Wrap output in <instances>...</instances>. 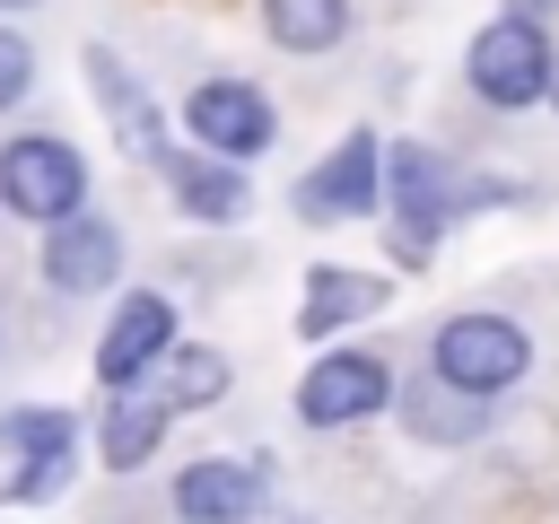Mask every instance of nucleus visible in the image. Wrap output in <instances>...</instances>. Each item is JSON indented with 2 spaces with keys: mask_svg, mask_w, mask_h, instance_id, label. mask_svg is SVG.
Wrapping results in <instances>:
<instances>
[{
  "mask_svg": "<svg viewBox=\"0 0 559 524\" xmlns=\"http://www.w3.org/2000/svg\"><path fill=\"white\" fill-rule=\"evenodd\" d=\"M384 175H393V253L402 262H428V245H437V227H445V210H463L454 201V175H445V157L437 148H393L384 157Z\"/></svg>",
  "mask_w": 559,
  "mask_h": 524,
  "instance_id": "nucleus-1",
  "label": "nucleus"
},
{
  "mask_svg": "<svg viewBox=\"0 0 559 524\" xmlns=\"http://www.w3.org/2000/svg\"><path fill=\"white\" fill-rule=\"evenodd\" d=\"M0 192H9V210H26V218L52 227V218L79 210L87 166H79L70 140H9V148H0Z\"/></svg>",
  "mask_w": 559,
  "mask_h": 524,
  "instance_id": "nucleus-2",
  "label": "nucleus"
},
{
  "mask_svg": "<svg viewBox=\"0 0 559 524\" xmlns=\"http://www.w3.org/2000/svg\"><path fill=\"white\" fill-rule=\"evenodd\" d=\"M524 332L507 323V314H454L445 332H437V376L445 384H463V393H498V384H515L524 376Z\"/></svg>",
  "mask_w": 559,
  "mask_h": 524,
  "instance_id": "nucleus-3",
  "label": "nucleus"
},
{
  "mask_svg": "<svg viewBox=\"0 0 559 524\" xmlns=\"http://www.w3.org/2000/svg\"><path fill=\"white\" fill-rule=\"evenodd\" d=\"M542 79H550V44H542L533 17H498V26H480V44H472V87H480L489 105H533Z\"/></svg>",
  "mask_w": 559,
  "mask_h": 524,
  "instance_id": "nucleus-4",
  "label": "nucleus"
},
{
  "mask_svg": "<svg viewBox=\"0 0 559 524\" xmlns=\"http://www.w3.org/2000/svg\"><path fill=\"white\" fill-rule=\"evenodd\" d=\"M376 175H384V148H376V131H349L306 183H297V218H314V227H332V218H367L384 192H376Z\"/></svg>",
  "mask_w": 559,
  "mask_h": 524,
  "instance_id": "nucleus-5",
  "label": "nucleus"
},
{
  "mask_svg": "<svg viewBox=\"0 0 559 524\" xmlns=\"http://www.w3.org/2000/svg\"><path fill=\"white\" fill-rule=\"evenodd\" d=\"M183 122H192V140H201V157H253L262 140H271V105L253 96V87H236V79H210V87H192V105H183Z\"/></svg>",
  "mask_w": 559,
  "mask_h": 524,
  "instance_id": "nucleus-6",
  "label": "nucleus"
},
{
  "mask_svg": "<svg viewBox=\"0 0 559 524\" xmlns=\"http://www.w3.org/2000/svg\"><path fill=\"white\" fill-rule=\"evenodd\" d=\"M44 271H52V288H70V297H87V288H105L114 271H122V236L96 218V210H70V218H52V245H44Z\"/></svg>",
  "mask_w": 559,
  "mask_h": 524,
  "instance_id": "nucleus-7",
  "label": "nucleus"
},
{
  "mask_svg": "<svg viewBox=\"0 0 559 524\" xmlns=\"http://www.w3.org/2000/svg\"><path fill=\"white\" fill-rule=\"evenodd\" d=\"M384 402V367L367 349H341V358H314V376L297 384V410L314 428H341V419H367Z\"/></svg>",
  "mask_w": 559,
  "mask_h": 524,
  "instance_id": "nucleus-8",
  "label": "nucleus"
},
{
  "mask_svg": "<svg viewBox=\"0 0 559 524\" xmlns=\"http://www.w3.org/2000/svg\"><path fill=\"white\" fill-rule=\"evenodd\" d=\"M175 349V306L166 297H122V314H114V332H105V349H96V376L105 384H131L140 367H157Z\"/></svg>",
  "mask_w": 559,
  "mask_h": 524,
  "instance_id": "nucleus-9",
  "label": "nucleus"
},
{
  "mask_svg": "<svg viewBox=\"0 0 559 524\" xmlns=\"http://www.w3.org/2000/svg\"><path fill=\"white\" fill-rule=\"evenodd\" d=\"M9 445L26 454L17 463V480H9V498H52L61 480H70V410H17L9 419Z\"/></svg>",
  "mask_w": 559,
  "mask_h": 524,
  "instance_id": "nucleus-10",
  "label": "nucleus"
},
{
  "mask_svg": "<svg viewBox=\"0 0 559 524\" xmlns=\"http://www.w3.org/2000/svg\"><path fill=\"white\" fill-rule=\"evenodd\" d=\"M175 507H183V524H245V515H262V480L245 463H192L175 480Z\"/></svg>",
  "mask_w": 559,
  "mask_h": 524,
  "instance_id": "nucleus-11",
  "label": "nucleus"
},
{
  "mask_svg": "<svg viewBox=\"0 0 559 524\" xmlns=\"http://www.w3.org/2000/svg\"><path fill=\"white\" fill-rule=\"evenodd\" d=\"M376 306H384V279H376V271H332V262H314V271H306V314H297V332L323 341L332 323H358V314H376Z\"/></svg>",
  "mask_w": 559,
  "mask_h": 524,
  "instance_id": "nucleus-12",
  "label": "nucleus"
},
{
  "mask_svg": "<svg viewBox=\"0 0 559 524\" xmlns=\"http://www.w3.org/2000/svg\"><path fill=\"white\" fill-rule=\"evenodd\" d=\"M157 175L175 183V201H183L192 218H236V210H245L236 166H218V157H201V148H166V157H157Z\"/></svg>",
  "mask_w": 559,
  "mask_h": 524,
  "instance_id": "nucleus-13",
  "label": "nucleus"
},
{
  "mask_svg": "<svg viewBox=\"0 0 559 524\" xmlns=\"http://www.w3.org/2000/svg\"><path fill=\"white\" fill-rule=\"evenodd\" d=\"M87 79H96V96L114 105V140H122L131 157H148V166H157V157H166V140H157V114H148V96H131V79H122V61H114L105 44L87 52Z\"/></svg>",
  "mask_w": 559,
  "mask_h": 524,
  "instance_id": "nucleus-14",
  "label": "nucleus"
},
{
  "mask_svg": "<svg viewBox=\"0 0 559 524\" xmlns=\"http://www.w3.org/2000/svg\"><path fill=\"white\" fill-rule=\"evenodd\" d=\"M157 437H166V410H157L148 393L105 410V463H114V472H140V463L157 454Z\"/></svg>",
  "mask_w": 559,
  "mask_h": 524,
  "instance_id": "nucleus-15",
  "label": "nucleus"
},
{
  "mask_svg": "<svg viewBox=\"0 0 559 524\" xmlns=\"http://www.w3.org/2000/svg\"><path fill=\"white\" fill-rule=\"evenodd\" d=\"M262 17H271V35L288 52H323V44H341L349 0H262Z\"/></svg>",
  "mask_w": 559,
  "mask_h": 524,
  "instance_id": "nucleus-16",
  "label": "nucleus"
},
{
  "mask_svg": "<svg viewBox=\"0 0 559 524\" xmlns=\"http://www.w3.org/2000/svg\"><path fill=\"white\" fill-rule=\"evenodd\" d=\"M227 393V358L218 349H166V393H148L157 410H192V402H218Z\"/></svg>",
  "mask_w": 559,
  "mask_h": 524,
  "instance_id": "nucleus-17",
  "label": "nucleus"
},
{
  "mask_svg": "<svg viewBox=\"0 0 559 524\" xmlns=\"http://www.w3.org/2000/svg\"><path fill=\"white\" fill-rule=\"evenodd\" d=\"M26 79H35V52H26L17 35H0V105H17V96H26Z\"/></svg>",
  "mask_w": 559,
  "mask_h": 524,
  "instance_id": "nucleus-18",
  "label": "nucleus"
},
{
  "mask_svg": "<svg viewBox=\"0 0 559 524\" xmlns=\"http://www.w3.org/2000/svg\"><path fill=\"white\" fill-rule=\"evenodd\" d=\"M542 96H559V52H550V79H542Z\"/></svg>",
  "mask_w": 559,
  "mask_h": 524,
  "instance_id": "nucleus-19",
  "label": "nucleus"
},
{
  "mask_svg": "<svg viewBox=\"0 0 559 524\" xmlns=\"http://www.w3.org/2000/svg\"><path fill=\"white\" fill-rule=\"evenodd\" d=\"M9 9H26V0H9Z\"/></svg>",
  "mask_w": 559,
  "mask_h": 524,
  "instance_id": "nucleus-20",
  "label": "nucleus"
}]
</instances>
